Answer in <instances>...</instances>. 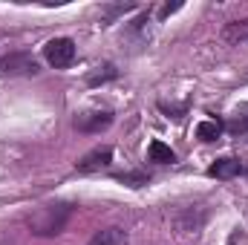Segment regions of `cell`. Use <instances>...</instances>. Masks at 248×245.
Returning a JSON list of instances; mask_svg holds the SVG:
<instances>
[{"label": "cell", "instance_id": "obj_1", "mask_svg": "<svg viewBox=\"0 0 248 245\" xmlns=\"http://www.w3.org/2000/svg\"><path fill=\"white\" fill-rule=\"evenodd\" d=\"M69 216H72V205L69 202H46L29 216L26 225H29V231L35 237H55V234H61L66 228Z\"/></svg>", "mask_w": 248, "mask_h": 245}, {"label": "cell", "instance_id": "obj_2", "mask_svg": "<svg viewBox=\"0 0 248 245\" xmlns=\"http://www.w3.org/2000/svg\"><path fill=\"white\" fill-rule=\"evenodd\" d=\"M44 55H46V61L52 63L55 69H66L69 63L75 61V44L69 38H52L44 46Z\"/></svg>", "mask_w": 248, "mask_h": 245}, {"label": "cell", "instance_id": "obj_3", "mask_svg": "<svg viewBox=\"0 0 248 245\" xmlns=\"http://www.w3.org/2000/svg\"><path fill=\"white\" fill-rule=\"evenodd\" d=\"M113 124V113L110 110H93V113H78L72 119V127L78 133H101Z\"/></svg>", "mask_w": 248, "mask_h": 245}, {"label": "cell", "instance_id": "obj_4", "mask_svg": "<svg viewBox=\"0 0 248 245\" xmlns=\"http://www.w3.org/2000/svg\"><path fill=\"white\" fill-rule=\"evenodd\" d=\"M38 69L41 66L29 52H12L0 61V72H6V75H35Z\"/></svg>", "mask_w": 248, "mask_h": 245}, {"label": "cell", "instance_id": "obj_5", "mask_svg": "<svg viewBox=\"0 0 248 245\" xmlns=\"http://www.w3.org/2000/svg\"><path fill=\"white\" fill-rule=\"evenodd\" d=\"M113 162V147H93L87 156H81V162L75 165L78 173H95L101 168H107Z\"/></svg>", "mask_w": 248, "mask_h": 245}, {"label": "cell", "instance_id": "obj_6", "mask_svg": "<svg viewBox=\"0 0 248 245\" xmlns=\"http://www.w3.org/2000/svg\"><path fill=\"white\" fill-rule=\"evenodd\" d=\"M240 170H243L240 159H231V156H225V159H217V162L208 168V176H214V179H234Z\"/></svg>", "mask_w": 248, "mask_h": 245}, {"label": "cell", "instance_id": "obj_7", "mask_svg": "<svg viewBox=\"0 0 248 245\" xmlns=\"http://www.w3.org/2000/svg\"><path fill=\"white\" fill-rule=\"evenodd\" d=\"M87 245H127V231L122 228H104V231H95L93 240Z\"/></svg>", "mask_w": 248, "mask_h": 245}, {"label": "cell", "instance_id": "obj_8", "mask_svg": "<svg viewBox=\"0 0 248 245\" xmlns=\"http://www.w3.org/2000/svg\"><path fill=\"white\" fill-rule=\"evenodd\" d=\"M147 159H150V162H159V165H170V162H176V153H173L165 141H150Z\"/></svg>", "mask_w": 248, "mask_h": 245}, {"label": "cell", "instance_id": "obj_9", "mask_svg": "<svg viewBox=\"0 0 248 245\" xmlns=\"http://www.w3.org/2000/svg\"><path fill=\"white\" fill-rule=\"evenodd\" d=\"M219 133H222V124L214 122V119L196 124V138H199V141H217V138H219Z\"/></svg>", "mask_w": 248, "mask_h": 245}, {"label": "cell", "instance_id": "obj_10", "mask_svg": "<svg viewBox=\"0 0 248 245\" xmlns=\"http://www.w3.org/2000/svg\"><path fill=\"white\" fill-rule=\"evenodd\" d=\"M116 75H119V69H116L113 63H104V66H98L95 72L87 75V84H90V87H98V84H104V81H113Z\"/></svg>", "mask_w": 248, "mask_h": 245}, {"label": "cell", "instance_id": "obj_11", "mask_svg": "<svg viewBox=\"0 0 248 245\" xmlns=\"http://www.w3.org/2000/svg\"><path fill=\"white\" fill-rule=\"evenodd\" d=\"M130 9H136V3H119V6H107V9H101V20L104 23H113V17H119L124 12H130Z\"/></svg>", "mask_w": 248, "mask_h": 245}, {"label": "cell", "instance_id": "obj_12", "mask_svg": "<svg viewBox=\"0 0 248 245\" xmlns=\"http://www.w3.org/2000/svg\"><path fill=\"white\" fill-rule=\"evenodd\" d=\"M116 179L124 184H130V187H141V184H147V176L141 173V170H136V173H116Z\"/></svg>", "mask_w": 248, "mask_h": 245}, {"label": "cell", "instance_id": "obj_13", "mask_svg": "<svg viewBox=\"0 0 248 245\" xmlns=\"http://www.w3.org/2000/svg\"><path fill=\"white\" fill-rule=\"evenodd\" d=\"M228 133H234V136L248 133V116H243V119H231V122H228Z\"/></svg>", "mask_w": 248, "mask_h": 245}, {"label": "cell", "instance_id": "obj_14", "mask_svg": "<svg viewBox=\"0 0 248 245\" xmlns=\"http://www.w3.org/2000/svg\"><path fill=\"white\" fill-rule=\"evenodd\" d=\"M248 35V20H237L228 26V38H246Z\"/></svg>", "mask_w": 248, "mask_h": 245}, {"label": "cell", "instance_id": "obj_15", "mask_svg": "<svg viewBox=\"0 0 248 245\" xmlns=\"http://www.w3.org/2000/svg\"><path fill=\"white\" fill-rule=\"evenodd\" d=\"M179 9H182V3H168V6H162L159 17H168V15H173V12H179Z\"/></svg>", "mask_w": 248, "mask_h": 245}]
</instances>
